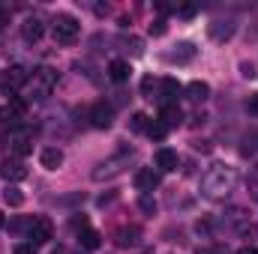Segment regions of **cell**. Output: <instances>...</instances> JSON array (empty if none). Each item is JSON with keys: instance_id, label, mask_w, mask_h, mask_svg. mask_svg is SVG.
Returning a JSON list of instances; mask_svg holds the SVG:
<instances>
[{"instance_id": "6da1fadb", "label": "cell", "mask_w": 258, "mask_h": 254, "mask_svg": "<svg viewBox=\"0 0 258 254\" xmlns=\"http://www.w3.org/2000/svg\"><path fill=\"white\" fill-rule=\"evenodd\" d=\"M234 183H237V171H234L231 165L216 162V165H210V168L204 171V177H201V194H207V197H222V194H228V191L234 189Z\"/></svg>"}, {"instance_id": "7a4b0ae2", "label": "cell", "mask_w": 258, "mask_h": 254, "mask_svg": "<svg viewBox=\"0 0 258 254\" xmlns=\"http://www.w3.org/2000/svg\"><path fill=\"white\" fill-rule=\"evenodd\" d=\"M54 84H57V72H54L51 66H39V69H33V75L27 78V96H30V99H45V96L54 90Z\"/></svg>"}, {"instance_id": "3957f363", "label": "cell", "mask_w": 258, "mask_h": 254, "mask_svg": "<svg viewBox=\"0 0 258 254\" xmlns=\"http://www.w3.org/2000/svg\"><path fill=\"white\" fill-rule=\"evenodd\" d=\"M129 159H132V150H123V153H117V156L105 159L102 165H96V168H93V180H96V183H105V180L120 177V174L129 168Z\"/></svg>"}, {"instance_id": "277c9868", "label": "cell", "mask_w": 258, "mask_h": 254, "mask_svg": "<svg viewBox=\"0 0 258 254\" xmlns=\"http://www.w3.org/2000/svg\"><path fill=\"white\" fill-rule=\"evenodd\" d=\"M27 69L24 66H18V63H12L9 69H3L0 72V90L3 93H15V90H21L24 84H27Z\"/></svg>"}, {"instance_id": "5b68a950", "label": "cell", "mask_w": 258, "mask_h": 254, "mask_svg": "<svg viewBox=\"0 0 258 254\" xmlns=\"http://www.w3.org/2000/svg\"><path fill=\"white\" fill-rule=\"evenodd\" d=\"M75 36H78V21L72 15H57L54 18V39L60 45H72Z\"/></svg>"}, {"instance_id": "8992f818", "label": "cell", "mask_w": 258, "mask_h": 254, "mask_svg": "<svg viewBox=\"0 0 258 254\" xmlns=\"http://www.w3.org/2000/svg\"><path fill=\"white\" fill-rule=\"evenodd\" d=\"M51 233H54V224H51V218H45V215H39V218H33V224H30V230H27V239L39 248V245H45L48 239H51Z\"/></svg>"}, {"instance_id": "52a82bcc", "label": "cell", "mask_w": 258, "mask_h": 254, "mask_svg": "<svg viewBox=\"0 0 258 254\" xmlns=\"http://www.w3.org/2000/svg\"><path fill=\"white\" fill-rule=\"evenodd\" d=\"M0 174H3L9 183H18V180L27 177V168H24V162H21L18 156H9V159L0 162Z\"/></svg>"}, {"instance_id": "ba28073f", "label": "cell", "mask_w": 258, "mask_h": 254, "mask_svg": "<svg viewBox=\"0 0 258 254\" xmlns=\"http://www.w3.org/2000/svg\"><path fill=\"white\" fill-rule=\"evenodd\" d=\"M111 120H114V111H111L108 102H96V105L90 108V123H93L96 129H108Z\"/></svg>"}, {"instance_id": "9c48e42d", "label": "cell", "mask_w": 258, "mask_h": 254, "mask_svg": "<svg viewBox=\"0 0 258 254\" xmlns=\"http://www.w3.org/2000/svg\"><path fill=\"white\" fill-rule=\"evenodd\" d=\"M207 36H210L213 42H228V39L234 36V21H213V24L207 27Z\"/></svg>"}, {"instance_id": "30bf717a", "label": "cell", "mask_w": 258, "mask_h": 254, "mask_svg": "<svg viewBox=\"0 0 258 254\" xmlns=\"http://www.w3.org/2000/svg\"><path fill=\"white\" fill-rule=\"evenodd\" d=\"M135 186H138V191H153L156 186H159V174L153 171V168H141L138 171V177H135Z\"/></svg>"}, {"instance_id": "8fae6325", "label": "cell", "mask_w": 258, "mask_h": 254, "mask_svg": "<svg viewBox=\"0 0 258 254\" xmlns=\"http://www.w3.org/2000/svg\"><path fill=\"white\" fill-rule=\"evenodd\" d=\"M21 36H24V42H39L42 39V21L39 18H27L24 24H21Z\"/></svg>"}, {"instance_id": "7c38bea8", "label": "cell", "mask_w": 258, "mask_h": 254, "mask_svg": "<svg viewBox=\"0 0 258 254\" xmlns=\"http://www.w3.org/2000/svg\"><path fill=\"white\" fill-rule=\"evenodd\" d=\"M39 162H42V168L57 171V168L63 165V150H57V147H45V150H42V156H39Z\"/></svg>"}, {"instance_id": "4fadbf2b", "label": "cell", "mask_w": 258, "mask_h": 254, "mask_svg": "<svg viewBox=\"0 0 258 254\" xmlns=\"http://www.w3.org/2000/svg\"><path fill=\"white\" fill-rule=\"evenodd\" d=\"M129 75H132L129 60H111V63H108V78H111V81L123 84V81H129Z\"/></svg>"}, {"instance_id": "5bb4252c", "label": "cell", "mask_w": 258, "mask_h": 254, "mask_svg": "<svg viewBox=\"0 0 258 254\" xmlns=\"http://www.w3.org/2000/svg\"><path fill=\"white\" fill-rule=\"evenodd\" d=\"M156 168L159 171H177V153L174 150H168V147H162L159 153H156Z\"/></svg>"}, {"instance_id": "9a60e30c", "label": "cell", "mask_w": 258, "mask_h": 254, "mask_svg": "<svg viewBox=\"0 0 258 254\" xmlns=\"http://www.w3.org/2000/svg\"><path fill=\"white\" fill-rule=\"evenodd\" d=\"M180 120H183V114H180V108L177 105H162V111H159V123H165V126H180Z\"/></svg>"}, {"instance_id": "2e32d148", "label": "cell", "mask_w": 258, "mask_h": 254, "mask_svg": "<svg viewBox=\"0 0 258 254\" xmlns=\"http://www.w3.org/2000/svg\"><path fill=\"white\" fill-rule=\"evenodd\" d=\"M138 239H141V230H138V227H120V230H117V245H120V248L138 245Z\"/></svg>"}, {"instance_id": "e0dca14e", "label": "cell", "mask_w": 258, "mask_h": 254, "mask_svg": "<svg viewBox=\"0 0 258 254\" xmlns=\"http://www.w3.org/2000/svg\"><path fill=\"white\" fill-rule=\"evenodd\" d=\"M192 57H195L192 42H180V45H177V51H171V54H168V60H171V63H189Z\"/></svg>"}, {"instance_id": "ac0fdd59", "label": "cell", "mask_w": 258, "mask_h": 254, "mask_svg": "<svg viewBox=\"0 0 258 254\" xmlns=\"http://www.w3.org/2000/svg\"><path fill=\"white\" fill-rule=\"evenodd\" d=\"M78 242H81V248H87V251H96V248L102 245V236H99L96 230L84 227V230H81V236H78Z\"/></svg>"}, {"instance_id": "d6986e66", "label": "cell", "mask_w": 258, "mask_h": 254, "mask_svg": "<svg viewBox=\"0 0 258 254\" xmlns=\"http://www.w3.org/2000/svg\"><path fill=\"white\" fill-rule=\"evenodd\" d=\"M159 87H162V99H165V105H174V99L180 96V84H177L174 78H165Z\"/></svg>"}, {"instance_id": "ffe728a7", "label": "cell", "mask_w": 258, "mask_h": 254, "mask_svg": "<svg viewBox=\"0 0 258 254\" xmlns=\"http://www.w3.org/2000/svg\"><path fill=\"white\" fill-rule=\"evenodd\" d=\"M186 93H189V99H195V102H204V99L210 96V87H207L204 81H192V84L186 87Z\"/></svg>"}, {"instance_id": "44dd1931", "label": "cell", "mask_w": 258, "mask_h": 254, "mask_svg": "<svg viewBox=\"0 0 258 254\" xmlns=\"http://www.w3.org/2000/svg\"><path fill=\"white\" fill-rule=\"evenodd\" d=\"M120 45H123V51H129L132 57L144 54V42H141L138 36H123V39H120Z\"/></svg>"}, {"instance_id": "7402d4cb", "label": "cell", "mask_w": 258, "mask_h": 254, "mask_svg": "<svg viewBox=\"0 0 258 254\" xmlns=\"http://www.w3.org/2000/svg\"><path fill=\"white\" fill-rule=\"evenodd\" d=\"M27 111V99H21V96H12L9 99V105H6V114H9V120L12 117H21Z\"/></svg>"}, {"instance_id": "603a6c76", "label": "cell", "mask_w": 258, "mask_h": 254, "mask_svg": "<svg viewBox=\"0 0 258 254\" xmlns=\"http://www.w3.org/2000/svg\"><path fill=\"white\" fill-rule=\"evenodd\" d=\"M3 200H6L9 206H21V203H24V191L18 189V186H9V189L3 191Z\"/></svg>"}, {"instance_id": "cb8c5ba5", "label": "cell", "mask_w": 258, "mask_h": 254, "mask_svg": "<svg viewBox=\"0 0 258 254\" xmlns=\"http://www.w3.org/2000/svg\"><path fill=\"white\" fill-rule=\"evenodd\" d=\"M12 150H15V156L21 159V156H27V153H30V141H27L24 135H15V138H12Z\"/></svg>"}, {"instance_id": "d4e9b609", "label": "cell", "mask_w": 258, "mask_h": 254, "mask_svg": "<svg viewBox=\"0 0 258 254\" xmlns=\"http://www.w3.org/2000/svg\"><path fill=\"white\" fill-rule=\"evenodd\" d=\"M147 126H150V120H147V114H132V120H129V129L132 132H147Z\"/></svg>"}, {"instance_id": "484cf974", "label": "cell", "mask_w": 258, "mask_h": 254, "mask_svg": "<svg viewBox=\"0 0 258 254\" xmlns=\"http://www.w3.org/2000/svg\"><path fill=\"white\" fill-rule=\"evenodd\" d=\"M147 135H150L153 141H162V138L168 135V126H165V123H159V120H153V123L147 126Z\"/></svg>"}, {"instance_id": "4316f807", "label": "cell", "mask_w": 258, "mask_h": 254, "mask_svg": "<svg viewBox=\"0 0 258 254\" xmlns=\"http://www.w3.org/2000/svg\"><path fill=\"white\" fill-rule=\"evenodd\" d=\"M249 194H252V200L258 203V168L249 174Z\"/></svg>"}, {"instance_id": "83f0119b", "label": "cell", "mask_w": 258, "mask_h": 254, "mask_svg": "<svg viewBox=\"0 0 258 254\" xmlns=\"http://www.w3.org/2000/svg\"><path fill=\"white\" fill-rule=\"evenodd\" d=\"M150 33H153V36H162V33H165V21H162V18L153 21V24H150Z\"/></svg>"}, {"instance_id": "f1b7e54d", "label": "cell", "mask_w": 258, "mask_h": 254, "mask_svg": "<svg viewBox=\"0 0 258 254\" xmlns=\"http://www.w3.org/2000/svg\"><path fill=\"white\" fill-rule=\"evenodd\" d=\"M177 12H180L183 18H192V15H195V6H192V3H183V6H177Z\"/></svg>"}, {"instance_id": "f546056e", "label": "cell", "mask_w": 258, "mask_h": 254, "mask_svg": "<svg viewBox=\"0 0 258 254\" xmlns=\"http://www.w3.org/2000/svg\"><path fill=\"white\" fill-rule=\"evenodd\" d=\"M15 254H36V245L27 242V245H15Z\"/></svg>"}, {"instance_id": "4dcf8cb0", "label": "cell", "mask_w": 258, "mask_h": 254, "mask_svg": "<svg viewBox=\"0 0 258 254\" xmlns=\"http://www.w3.org/2000/svg\"><path fill=\"white\" fill-rule=\"evenodd\" d=\"M150 90H153V78H144V81H141V93L150 96Z\"/></svg>"}, {"instance_id": "1f68e13d", "label": "cell", "mask_w": 258, "mask_h": 254, "mask_svg": "<svg viewBox=\"0 0 258 254\" xmlns=\"http://www.w3.org/2000/svg\"><path fill=\"white\" fill-rule=\"evenodd\" d=\"M246 108H249V114H258V96H252V99L246 102Z\"/></svg>"}, {"instance_id": "d6a6232c", "label": "cell", "mask_w": 258, "mask_h": 254, "mask_svg": "<svg viewBox=\"0 0 258 254\" xmlns=\"http://www.w3.org/2000/svg\"><path fill=\"white\" fill-rule=\"evenodd\" d=\"M141 209H147V212H150V209H153V200H150V197H147V194H144V197H141Z\"/></svg>"}, {"instance_id": "836d02e7", "label": "cell", "mask_w": 258, "mask_h": 254, "mask_svg": "<svg viewBox=\"0 0 258 254\" xmlns=\"http://www.w3.org/2000/svg\"><path fill=\"white\" fill-rule=\"evenodd\" d=\"M6 24H9V12H6V9H0V30H3Z\"/></svg>"}, {"instance_id": "e575fe53", "label": "cell", "mask_w": 258, "mask_h": 254, "mask_svg": "<svg viewBox=\"0 0 258 254\" xmlns=\"http://www.w3.org/2000/svg\"><path fill=\"white\" fill-rule=\"evenodd\" d=\"M237 254H258V248H252V245H243V248H237Z\"/></svg>"}, {"instance_id": "d590c367", "label": "cell", "mask_w": 258, "mask_h": 254, "mask_svg": "<svg viewBox=\"0 0 258 254\" xmlns=\"http://www.w3.org/2000/svg\"><path fill=\"white\" fill-rule=\"evenodd\" d=\"M3 224H6V218H3V212H0V227H3Z\"/></svg>"}]
</instances>
